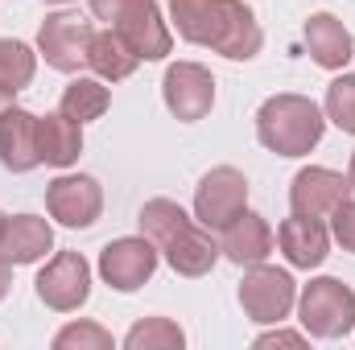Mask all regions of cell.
Masks as SVG:
<instances>
[{
    "mask_svg": "<svg viewBox=\"0 0 355 350\" xmlns=\"http://www.w3.org/2000/svg\"><path fill=\"white\" fill-rule=\"evenodd\" d=\"M352 181L335 169H322V165H310L293 177L289 185V206L293 214H310V219H327L343 198H347Z\"/></svg>",
    "mask_w": 355,
    "mask_h": 350,
    "instance_id": "obj_13",
    "label": "cell"
},
{
    "mask_svg": "<svg viewBox=\"0 0 355 350\" xmlns=\"http://www.w3.org/2000/svg\"><path fill=\"white\" fill-rule=\"evenodd\" d=\"M153 268H157V248H153V239H137V235H128V239H116V243H107L103 252H99V276L116 288V293H137L149 276H153Z\"/></svg>",
    "mask_w": 355,
    "mask_h": 350,
    "instance_id": "obj_11",
    "label": "cell"
},
{
    "mask_svg": "<svg viewBox=\"0 0 355 350\" xmlns=\"http://www.w3.org/2000/svg\"><path fill=\"white\" fill-rule=\"evenodd\" d=\"M182 342H186V334L178 330V322H170V317H145L124 338L128 350H182Z\"/></svg>",
    "mask_w": 355,
    "mask_h": 350,
    "instance_id": "obj_23",
    "label": "cell"
},
{
    "mask_svg": "<svg viewBox=\"0 0 355 350\" xmlns=\"http://www.w3.org/2000/svg\"><path fill=\"white\" fill-rule=\"evenodd\" d=\"M4 227H8V219H4V214H0V239H4Z\"/></svg>",
    "mask_w": 355,
    "mask_h": 350,
    "instance_id": "obj_31",
    "label": "cell"
},
{
    "mask_svg": "<svg viewBox=\"0 0 355 350\" xmlns=\"http://www.w3.org/2000/svg\"><path fill=\"white\" fill-rule=\"evenodd\" d=\"M91 37H95V29H91L87 17H79V12H54L37 29V50H42L46 66H54L62 75H75L79 66H87Z\"/></svg>",
    "mask_w": 355,
    "mask_h": 350,
    "instance_id": "obj_7",
    "label": "cell"
},
{
    "mask_svg": "<svg viewBox=\"0 0 355 350\" xmlns=\"http://www.w3.org/2000/svg\"><path fill=\"white\" fill-rule=\"evenodd\" d=\"M37 297L58 313L79 309L91 297V264L79 252H58L37 272Z\"/></svg>",
    "mask_w": 355,
    "mask_h": 350,
    "instance_id": "obj_10",
    "label": "cell"
},
{
    "mask_svg": "<svg viewBox=\"0 0 355 350\" xmlns=\"http://www.w3.org/2000/svg\"><path fill=\"white\" fill-rule=\"evenodd\" d=\"M322 107L306 95H272L257 111V140L277 157H306L322 140Z\"/></svg>",
    "mask_w": 355,
    "mask_h": 350,
    "instance_id": "obj_3",
    "label": "cell"
},
{
    "mask_svg": "<svg viewBox=\"0 0 355 350\" xmlns=\"http://www.w3.org/2000/svg\"><path fill=\"white\" fill-rule=\"evenodd\" d=\"M137 223H141V235L153 239L157 256H166L178 276H207L219 260V239H211V227L202 231L170 198H149Z\"/></svg>",
    "mask_w": 355,
    "mask_h": 350,
    "instance_id": "obj_2",
    "label": "cell"
},
{
    "mask_svg": "<svg viewBox=\"0 0 355 350\" xmlns=\"http://www.w3.org/2000/svg\"><path fill=\"white\" fill-rule=\"evenodd\" d=\"M170 21L182 42L211 46L232 62H248L265 46L257 12L244 0H170Z\"/></svg>",
    "mask_w": 355,
    "mask_h": 350,
    "instance_id": "obj_1",
    "label": "cell"
},
{
    "mask_svg": "<svg viewBox=\"0 0 355 350\" xmlns=\"http://www.w3.org/2000/svg\"><path fill=\"white\" fill-rule=\"evenodd\" d=\"M37 116H29L25 107H4L0 111V165L8 174H29L42 165L37 157Z\"/></svg>",
    "mask_w": 355,
    "mask_h": 350,
    "instance_id": "obj_15",
    "label": "cell"
},
{
    "mask_svg": "<svg viewBox=\"0 0 355 350\" xmlns=\"http://www.w3.org/2000/svg\"><path fill=\"white\" fill-rule=\"evenodd\" d=\"M272 252V227H268L261 214H252L248 206L219 227V256L236 264V268H252V264H265Z\"/></svg>",
    "mask_w": 355,
    "mask_h": 350,
    "instance_id": "obj_14",
    "label": "cell"
},
{
    "mask_svg": "<svg viewBox=\"0 0 355 350\" xmlns=\"http://www.w3.org/2000/svg\"><path fill=\"white\" fill-rule=\"evenodd\" d=\"M37 157L46 161V165H54V169H67V165H75L79 161V153H83V124H75V120H67L62 111H46V116H37Z\"/></svg>",
    "mask_w": 355,
    "mask_h": 350,
    "instance_id": "obj_18",
    "label": "cell"
},
{
    "mask_svg": "<svg viewBox=\"0 0 355 350\" xmlns=\"http://www.w3.org/2000/svg\"><path fill=\"white\" fill-rule=\"evenodd\" d=\"M297 313L306 334L314 338H343L355 330V293L335 276H318L297 293Z\"/></svg>",
    "mask_w": 355,
    "mask_h": 350,
    "instance_id": "obj_5",
    "label": "cell"
},
{
    "mask_svg": "<svg viewBox=\"0 0 355 350\" xmlns=\"http://www.w3.org/2000/svg\"><path fill=\"white\" fill-rule=\"evenodd\" d=\"M331 231H335V243L343 252H355V202L343 198L335 210H331Z\"/></svg>",
    "mask_w": 355,
    "mask_h": 350,
    "instance_id": "obj_26",
    "label": "cell"
},
{
    "mask_svg": "<svg viewBox=\"0 0 355 350\" xmlns=\"http://www.w3.org/2000/svg\"><path fill=\"white\" fill-rule=\"evenodd\" d=\"M54 248V231L46 219L37 214H12L0 239V256L12 264H37L46 252Z\"/></svg>",
    "mask_w": 355,
    "mask_h": 350,
    "instance_id": "obj_19",
    "label": "cell"
},
{
    "mask_svg": "<svg viewBox=\"0 0 355 350\" xmlns=\"http://www.w3.org/2000/svg\"><path fill=\"white\" fill-rule=\"evenodd\" d=\"M347 181H352V190H355V153H352V165H347Z\"/></svg>",
    "mask_w": 355,
    "mask_h": 350,
    "instance_id": "obj_30",
    "label": "cell"
},
{
    "mask_svg": "<svg viewBox=\"0 0 355 350\" xmlns=\"http://www.w3.org/2000/svg\"><path fill=\"white\" fill-rule=\"evenodd\" d=\"M54 347L58 350H107L112 347V334L107 330H99L95 322H75V326H67V330H58V338H54Z\"/></svg>",
    "mask_w": 355,
    "mask_h": 350,
    "instance_id": "obj_25",
    "label": "cell"
},
{
    "mask_svg": "<svg viewBox=\"0 0 355 350\" xmlns=\"http://www.w3.org/2000/svg\"><path fill=\"white\" fill-rule=\"evenodd\" d=\"M306 50L322 71H343L355 58V42L347 33V25L331 12H314L306 21Z\"/></svg>",
    "mask_w": 355,
    "mask_h": 350,
    "instance_id": "obj_17",
    "label": "cell"
},
{
    "mask_svg": "<svg viewBox=\"0 0 355 350\" xmlns=\"http://www.w3.org/2000/svg\"><path fill=\"white\" fill-rule=\"evenodd\" d=\"M327 120H335L343 132L355 136V75H339L327 87Z\"/></svg>",
    "mask_w": 355,
    "mask_h": 350,
    "instance_id": "obj_24",
    "label": "cell"
},
{
    "mask_svg": "<svg viewBox=\"0 0 355 350\" xmlns=\"http://www.w3.org/2000/svg\"><path fill=\"white\" fill-rule=\"evenodd\" d=\"M277 243H281V256L293 264V268H318V264L327 260V252H331V235H327V227L318 223V219H310V214H293V219H285L281 227H277Z\"/></svg>",
    "mask_w": 355,
    "mask_h": 350,
    "instance_id": "obj_16",
    "label": "cell"
},
{
    "mask_svg": "<svg viewBox=\"0 0 355 350\" xmlns=\"http://www.w3.org/2000/svg\"><path fill=\"white\" fill-rule=\"evenodd\" d=\"M8 103H12V91H4V87H0V111H4Z\"/></svg>",
    "mask_w": 355,
    "mask_h": 350,
    "instance_id": "obj_29",
    "label": "cell"
},
{
    "mask_svg": "<svg viewBox=\"0 0 355 350\" xmlns=\"http://www.w3.org/2000/svg\"><path fill=\"white\" fill-rule=\"evenodd\" d=\"M240 305L252 322L272 326V322H285L289 309L297 305V284L285 268H268V264H252L244 272V284H240Z\"/></svg>",
    "mask_w": 355,
    "mask_h": 350,
    "instance_id": "obj_6",
    "label": "cell"
},
{
    "mask_svg": "<svg viewBox=\"0 0 355 350\" xmlns=\"http://www.w3.org/2000/svg\"><path fill=\"white\" fill-rule=\"evenodd\" d=\"M46 210L62 227L83 231V227H91L99 219V210H103V190L87 174H62L46 185Z\"/></svg>",
    "mask_w": 355,
    "mask_h": 350,
    "instance_id": "obj_9",
    "label": "cell"
},
{
    "mask_svg": "<svg viewBox=\"0 0 355 350\" xmlns=\"http://www.w3.org/2000/svg\"><path fill=\"white\" fill-rule=\"evenodd\" d=\"M162 95H166V107L174 111L182 124H194L215 103V79L198 62H174L166 71V79H162Z\"/></svg>",
    "mask_w": 355,
    "mask_h": 350,
    "instance_id": "obj_12",
    "label": "cell"
},
{
    "mask_svg": "<svg viewBox=\"0 0 355 350\" xmlns=\"http://www.w3.org/2000/svg\"><path fill=\"white\" fill-rule=\"evenodd\" d=\"M272 342H285V347H297V342H302V334H285V330H277V334H265V338H257V347H272Z\"/></svg>",
    "mask_w": 355,
    "mask_h": 350,
    "instance_id": "obj_27",
    "label": "cell"
},
{
    "mask_svg": "<svg viewBox=\"0 0 355 350\" xmlns=\"http://www.w3.org/2000/svg\"><path fill=\"white\" fill-rule=\"evenodd\" d=\"M87 66L95 71V79H103V83H120V79H128V75L141 66V54H137L116 29H103V33L91 37Z\"/></svg>",
    "mask_w": 355,
    "mask_h": 350,
    "instance_id": "obj_20",
    "label": "cell"
},
{
    "mask_svg": "<svg viewBox=\"0 0 355 350\" xmlns=\"http://www.w3.org/2000/svg\"><path fill=\"white\" fill-rule=\"evenodd\" d=\"M33 71H37V54L25 46V42H12V37H0V87L17 91L33 83Z\"/></svg>",
    "mask_w": 355,
    "mask_h": 350,
    "instance_id": "obj_22",
    "label": "cell"
},
{
    "mask_svg": "<svg viewBox=\"0 0 355 350\" xmlns=\"http://www.w3.org/2000/svg\"><path fill=\"white\" fill-rule=\"evenodd\" d=\"M244 202H248V177L240 174V169H232V165L211 169L198 181V190H194V214L211 231H219L223 223H232L244 210Z\"/></svg>",
    "mask_w": 355,
    "mask_h": 350,
    "instance_id": "obj_8",
    "label": "cell"
},
{
    "mask_svg": "<svg viewBox=\"0 0 355 350\" xmlns=\"http://www.w3.org/2000/svg\"><path fill=\"white\" fill-rule=\"evenodd\" d=\"M91 12L116 29L145 62H157L170 54L174 37H170V25L162 21L157 12V0H91Z\"/></svg>",
    "mask_w": 355,
    "mask_h": 350,
    "instance_id": "obj_4",
    "label": "cell"
},
{
    "mask_svg": "<svg viewBox=\"0 0 355 350\" xmlns=\"http://www.w3.org/2000/svg\"><path fill=\"white\" fill-rule=\"evenodd\" d=\"M107 107H112V91L103 87V79H75L71 87L62 91V99H58V111L67 120H75V124L99 120Z\"/></svg>",
    "mask_w": 355,
    "mask_h": 350,
    "instance_id": "obj_21",
    "label": "cell"
},
{
    "mask_svg": "<svg viewBox=\"0 0 355 350\" xmlns=\"http://www.w3.org/2000/svg\"><path fill=\"white\" fill-rule=\"evenodd\" d=\"M54 4H62V0H54Z\"/></svg>",
    "mask_w": 355,
    "mask_h": 350,
    "instance_id": "obj_32",
    "label": "cell"
},
{
    "mask_svg": "<svg viewBox=\"0 0 355 350\" xmlns=\"http://www.w3.org/2000/svg\"><path fill=\"white\" fill-rule=\"evenodd\" d=\"M8 284H12V260L0 256V301L8 297Z\"/></svg>",
    "mask_w": 355,
    "mask_h": 350,
    "instance_id": "obj_28",
    "label": "cell"
}]
</instances>
